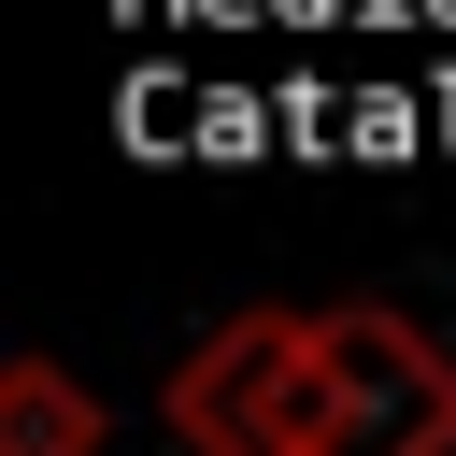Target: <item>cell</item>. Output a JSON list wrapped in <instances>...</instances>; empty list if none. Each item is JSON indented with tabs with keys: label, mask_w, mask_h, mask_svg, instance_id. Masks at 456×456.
Segmentation results:
<instances>
[{
	"label": "cell",
	"mask_w": 456,
	"mask_h": 456,
	"mask_svg": "<svg viewBox=\"0 0 456 456\" xmlns=\"http://www.w3.org/2000/svg\"><path fill=\"white\" fill-rule=\"evenodd\" d=\"M0 456H100V399L57 356H14L0 370Z\"/></svg>",
	"instance_id": "obj_2"
},
{
	"label": "cell",
	"mask_w": 456,
	"mask_h": 456,
	"mask_svg": "<svg viewBox=\"0 0 456 456\" xmlns=\"http://www.w3.org/2000/svg\"><path fill=\"white\" fill-rule=\"evenodd\" d=\"M185 456H456V356L385 299H256L157 385Z\"/></svg>",
	"instance_id": "obj_1"
}]
</instances>
